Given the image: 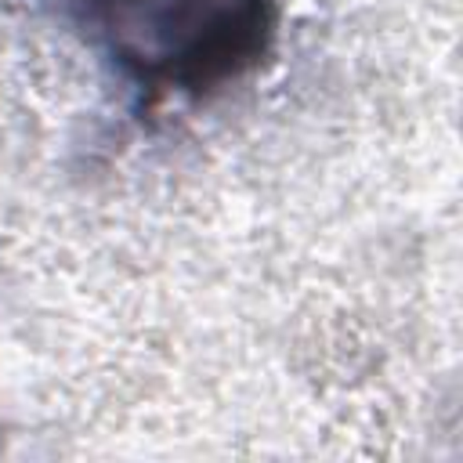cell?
<instances>
[{
    "instance_id": "cell-1",
    "label": "cell",
    "mask_w": 463,
    "mask_h": 463,
    "mask_svg": "<svg viewBox=\"0 0 463 463\" xmlns=\"http://www.w3.org/2000/svg\"><path fill=\"white\" fill-rule=\"evenodd\" d=\"M65 18L137 90L203 98L250 72L279 22V0H58Z\"/></svg>"
}]
</instances>
